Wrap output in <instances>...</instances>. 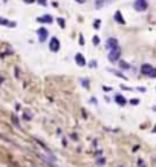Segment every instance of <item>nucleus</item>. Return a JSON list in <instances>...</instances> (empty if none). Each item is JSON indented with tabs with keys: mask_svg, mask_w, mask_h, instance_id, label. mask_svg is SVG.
I'll return each mask as SVG.
<instances>
[{
	"mask_svg": "<svg viewBox=\"0 0 156 167\" xmlns=\"http://www.w3.org/2000/svg\"><path fill=\"white\" fill-rule=\"evenodd\" d=\"M89 66H90V68H95V66H97V62H90Z\"/></svg>",
	"mask_w": 156,
	"mask_h": 167,
	"instance_id": "nucleus-21",
	"label": "nucleus"
},
{
	"mask_svg": "<svg viewBox=\"0 0 156 167\" xmlns=\"http://www.w3.org/2000/svg\"><path fill=\"white\" fill-rule=\"evenodd\" d=\"M23 2H25V3H34L35 0H23Z\"/></svg>",
	"mask_w": 156,
	"mask_h": 167,
	"instance_id": "nucleus-22",
	"label": "nucleus"
},
{
	"mask_svg": "<svg viewBox=\"0 0 156 167\" xmlns=\"http://www.w3.org/2000/svg\"><path fill=\"white\" fill-rule=\"evenodd\" d=\"M57 22H58V25L61 26V28H64V25H66V23H64V20H63V18H58Z\"/></svg>",
	"mask_w": 156,
	"mask_h": 167,
	"instance_id": "nucleus-16",
	"label": "nucleus"
},
{
	"mask_svg": "<svg viewBox=\"0 0 156 167\" xmlns=\"http://www.w3.org/2000/svg\"><path fill=\"white\" fill-rule=\"evenodd\" d=\"M0 25H3V26H9V28H16V26H17L16 22H9V20L2 18V17H0Z\"/></svg>",
	"mask_w": 156,
	"mask_h": 167,
	"instance_id": "nucleus-7",
	"label": "nucleus"
},
{
	"mask_svg": "<svg viewBox=\"0 0 156 167\" xmlns=\"http://www.w3.org/2000/svg\"><path fill=\"white\" fill-rule=\"evenodd\" d=\"M115 20H116L118 23H121V25L124 23V18H123V16H121V12H119V11L115 12Z\"/></svg>",
	"mask_w": 156,
	"mask_h": 167,
	"instance_id": "nucleus-12",
	"label": "nucleus"
},
{
	"mask_svg": "<svg viewBox=\"0 0 156 167\" xmlns=\"http://www.w3.org/2000/svg\"><path fill=\"white\" fill-rule=\"evenodd\" d=\"M100 25H101V22H100V20H97V22H95V23H93V26H95V28H98V26H100Z\"/></svg>",
	"mask_w": 156,
	"mask_h": 167,
	"instance_id": "nucleus-20",
	"label": "nucleus"
},
{
	"mask_svg": "<svg viewBox=\"0 0 156 167\" xmlns=\"http://www.w3.org/2000/svg\"><path fill=\"white\" fill-rule=\"evenodd\" d=\"M119 68H123V69H128L130 66H128L127 62H124V60H119Z\"/></svg>",
	"mask_w": 156,
	"mask_h": 167,
	"instance_id": "nucleus-13",
	"label": "nucleus"
},
{
	"mask_svg": "<svg viewBox=\"0 0 156 167\" xmlns=\"http://www.w3.org/2000/svg\"><path fill=\"white\" fill-rule=\"evenodd\" d=\"M75 2H78V3H84L86 0H75Z\"/></svg>",
	"mask_w": 156,
	"mask_h": 167,
	"instance_id": "nucleus-23",
	"label": "nucleus"
},
{
	"mask_svg": "<svg viewBox=\"0 0 156 167\" xmlns=\"http://www.w3.org/2000/svg\"><path fill=\"white\" fill-rule=\"evenodd\" d=\"M100 43V38L98 37H93V45H98Z\"/></svg>",
	"mask_w": 156,
	"mask_h": 167,
	"instance_id": "nucleus-18",
	"label": "nucleus"
},
{
	"mask_svg": "<svg viewBox=\"0 0 156 167\" xmlns=\"http://www.w3.org/2000/svg\"><path fill=\"white\" fill-rule=\"evenodd\" d=\"M141 71H142V74H145L147 77H152V78H155L156 77V69H153L150 64H142V68H141Z\"/></svg>",
	"mask_w": 156,
	"mask_h": 167,
	"instance_id": "nucleus-1",
	"label": "nucleus"
},
{
	"mask_svg": "<svg viewBox=\"0 0 156 167\" xmlns=\"http://www.w3.org/2000/svg\"><path fill=\"white\" fill-rule=\"evenodd\" d=\"M152 132H153V133H156V127H153V130H152Z\"/></svg>",
	"mask_w": 156,
	"mask_h": 167,
	"instance_id": "nucleus-24",
	"label": "nucleus"
},
{
	"mask_svg": "<svg viewBox=\"0 0 156 167\" xmlns=\"http://www.w3.org/2000/svg\"><path fill=\"white\" fill-rule=\"evenodd\" d=\"M75 62H77L78 66H84L86 64V58L83 57V54H77L75 55Z\"/></svg>",
	"mask_w": 156,
	"mask_h": 167,
	"instance_id": "nucleus-8",
	"label": "nucleus"
},
{
	"mask_svg": "<svg viewBox=\"0 0 156 167\" xmlns=\"http://www.w3.org/2000/svg\"><path fill=\"white\" fill-rule=\"evenodd\" d=\"M130 104H135V106L139 104V100H138V98H132V100H130Z\"/></svg>",
	"mask_w": 156,
	"mask_h": 167,
	"instance_id": "nucleus-15",
	"label": "nucleus"
},
{
	"mask_svg": "<svg viewBox=\"0 0 156 167\" xmlns=\"http://www.w3.org/2000/svg\"><path fill=\"white\" fill-rule=\"evenodd\" d=\"M35 2H37V3H40V5H43V6H44V5H47L46 0H35Z\"/></svg>",
	"mask_w": 156,
	"mask_h": 167,
	"instance_id": "nucleus-17",
	"label": "nucleus"
},
{
	"mask_svg": "<svg viewBox=\"0 0 156 167\" xmlns=\"http://www.w3.org/2000/svg\"><path fill=\"white\" fill-rule=\"evenodd\" d=\"M49 49L52 51V52H57L58 49H60V40L58 38H51V42H49Z\"/></svg>",
	"mask_w": 156,
	"mask_h": 167,
	"instance_id": "nucleus-3",
	"label": "nucleus"
},
{
	"mask_svg": "<svg viewBox=\"0 0 156 167\" xmlns=\"http://www.w3.org/2000/svg\"><path fill=\"white\" fill-rule=\"evenodd\" d=\"M133 8L136 11H145L147 9V0H135Z\"/></svg>",
	"mask_w": 156,
	"mask_h": 167,
	"instance_id": "nucleus-2",
	"label": "nucleus"
},
{
	"mask_svg": "<svg viewBox=\"0 0 156 167\" xmlns=\"http://www.w3.org/2000/svg\"><path fill=\"white\" fill-rule=\"evenodd\" d=\"M110 72H113L115 75H118V77H121V78H126V77H124L123 74H121V72H118V71H113V69H110Z\"/></svg>",
	"mask_w": 156,
	"mask_h": 167,
	"instance_id": "nucleus-14",
	"label": "nucleus"
},
{
	"mask_svg": "<svg viewBox=\"0 0 156 167\" xmlns=\"http://www.w3.org/2000/svg\"><path fill=\"white\" fill-rule=\"evenodd\" d=\"M106 46H107V49H110V51H113V49H118V40L112 37V38H109V40H107Z\"/></svg>",
	"mask_w": 156,
	"mask_h": 167,
	"instance_id": "nucleus-4",
	"label": "nucleus"
},
{
	"mask_svg": "<svg viewBox=\"0 0 156 167\" xmlns=\"http://www.w3.org/2000/svg\"><path fill=\"white\" fill-rule=\"evenodd\" d=\"M37 34H38L40 42H44V40L47 38V29L46 28H38L37 29Z\"/></svg>",
	"mask_w": 156,
	"mask_h": 167,
	"instance_id": "nucleus-6",
	"label": "nucleus"
},
{
	"mask_svg": "<svg viewBox=\"0 0 156 167\" xmlns=\"http://www.w3.org/2000/svg\"><path fill=\"white\" fill-rule=\"evenodd\" d=\"M97 163H98V164H104V158H98Z\"/></svg>",
	"mask_w": 156,
	"mask_h": 167,
	"instance_id": "nucleus-19",
	"label": "nucleus"
},
{
	"mask_svg": "<svg viewBox=\"0 0 156 167\" xmlns=\"http://www.w3.org/2000/svg\"><path fill=\"white\" fill-rule=\"evenodd\" d=\"M119 57H121V51H119V48H118V49H113V51L109 52V60H110V62H116Z\"/></svg>",
	"mask_w": 156,
	"mask_h": 167,
	"instance_id": "nucleus-5",
	"label": "nucleus"
},
{
	"mask_svg": "<svg viewBox=\"0 0 156 167\" xmlns=\"http://www.w3.org/2000/svg\"><path fill=\"white\" fill-rule=\"evenodd\" d=\"M52 20H54V18H52L51 16L46 14V16H43V17H38L37 22H40V23H52Z\"/></svg>",
	"mask_w": 156,
	"mask_h": 167,
	"instance_id": "nucleus-9",
	"label": "nucleus"
},
{
	"mask_svg": "<svg viewBox=\"0 0 156 167\" xmlns=\"http://www.w3.org/2000/svg\"><path fill=\"white\" fill-rule=\"evenodd\" d=\"M115 101H116L119 106H124L126 104V98L123 95H116V97H115Z\"/></svg>",
	"mask_w": 156,
	"mask_h": 167,
	"instance_id": "nucleus-11",
	"label": "nucleus"
},
{
	"mask_svg": "<svg viewBox=\"0 0 156 167\" xmlns=\"http://www.w3.org/2000/svg\"><path fill=\"white\" fill-rule=\"evenodd\" d=\"M106 2H110V0H95V8L97 9L103 8V6L106 5Z\"/></svg>",
	"mask_w": 156,
	"mask_h": 167,
	"instance_id": "nucleus-10",
	"label": "nucleus"
}]
</instances>
